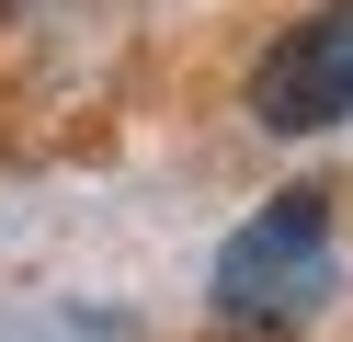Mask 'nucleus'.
I'll use <instances>...</instances> for the list:
<instances>
[{
  "label": "nucleus",
  "mask_w": 353,
  "mask_h": 342,
  "mask_svg": "<svg viewBox=\"0 0 353 342\" xmlns=\"http://www.w3.org/2000/svg\"><path fill=\"white\" fill-rule=\"evenodd\" d=\"M330 263H342V251H330V194H274L216 251V319H239V331H296L330 296Z\"/></svg>",
  "instance_id": "obj_1"
},
{
  "label": "nucleus",
  "mask_w": 353,
  "mask_h": 342,
  "mask_svg": "<svg viewBox=\"0 0 353 342\" xmlns=\"http://www.w3.org/2000/svg\"><path fill=\"white\" fill-rule=\"evenodd\" d=\"M251 114H262L274 137H319V126H342V114H353V0H330V12H307L296 35L262 46Z\"/></svg>",
  "instance_id": "obj_2"
}]
</instances>
